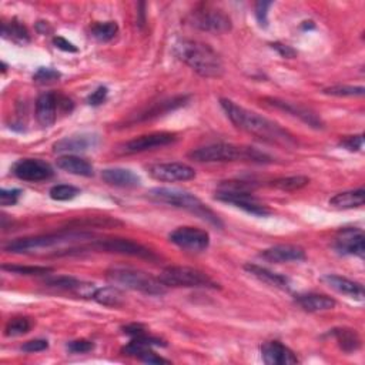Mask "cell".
I'll use <instances>...</instances> for the list:
<instances>
[{
  "label": "cell",
  "mask_w": 365,
  "mask_h": 365,
  "mask_svg": "<svg viewBox=\"0 0 365 365\" xmlns=\"http://www.w3.org/2000/svg\"><path fill=\"white\" fill-rule=\"evenodd\" d=\"M67 350L73 354H86L94 350V343L89 339H76L67 344Z\"/></svg>",
  "instance_id": "obj_41"
},
{
  "label": "cell",
  "mask_w": 365,
  "mask_h": 365,
  "mask_svg": "<svg viewBox=\"0 0 365 365\" xmlns=\"http://www.w3.org/2000/svg\"><path fill=\"white\" fill-rule=\"evenodd\" d=\"M44 284L51 288H56V290H63V291H71V293H78V290L82 284V281H79L75 277H66V276H60V277H48L44 280Z\"/></svg>",
  "instance_id": "obj_33"
},
{
  "label": "cell",
  "mask_w": 365,
  "mask_h": 365,
  "mask_svg": "<svg viewBox=\"0 0 365 365\" xmlns=\"http://www.w3.org/2000/svg\"><path fill=\"white\" fill-rule=\"evenodd\" d=\"M339 145L347 149V150H350V152H359L364 145V136L362 134L347 136L346 139L339 141Z\"/></svg>",
  "instance_id": "obj_42"
},
{
  "label": "cell",
  "mask_w": 365,
  "mask_h": 365,
  "mask_svg": "<svg viewBox=\"0 0 365 365\" xmlns=\"http://www.w3.org/2000/svg\"><path fill=\"white\" fill-rule=\"evenodd\" d=\"M190 21L194 28L210 33H226L231 29V19L223 10L208 6L193 12Z\"/></svg>",
  "instance_id": "obj_9"
},
{
  "label": "cell",
  "mask_w": 365,
  "mask_h": 365,
  "mask_svg": "<svg viewBox=\"0 0 365 365\" xmlns=\"http://www.w3.org/2000/svg\"><path fill=\"white\" fill-rule=\"evenodd\" d=\"M136 358H139L143 362H148V364H168L170 361L157 355L152 348H145L143 350Z\"/></svg>",
  "instance_id": "obj_44"
},
{
  "label": "cell",
  "mask_w": 365,
  "mask_h": 365,
  "mask_svg": "<svg viewBox=\"0 0 365 365\" xmlns=\"http://www.w3.org/2000/svg\"><path fill=\"white\" fill-rule=\"evenodd\" d=\"M56 164L60 170H63V172L75 176L91 177L94 175L93 166L87 160L78 156H70V154L62 156L56 160Z\"/></svg>",
  "instance_id": "obj_24"
},
{
  "label": "cell",
  "mask_w": 365,
  "mask_h": 365,
  "mask_svg": "<svg viewBox=\"0 0 365 365\" xmlns=\"http://www.w3.org/2000/svg\"><path fill=\"white\" fill-rule=\"evenodd\" d=\"M123 331H125V334H127V335H130V337H140V335H144V334H148V332H145V330H144V327L143 326H140V324H130V326H126V327H123Z\"/></svg>",
  "instance_id": "obj_49"
},
{
  "label": "cell",
  "mask_w": 365,
  "mask_h": 365,
  "mask_svg": "<svg viewBox=\"0 0 365 365\" xmlns=\"http://www.w3.org/2000/svg\"><path fill=\"white\" fill-rule=\"evenodd\" d=\"M244 270L247 273H250L251 276H254L256 278H258L260 281L265 283V284L281 288V290H288L290 288V280L285 276L274 273V271H271L269 269H265V267L249 262V264L244 265Z\"/></svg>",
  "instance_id": "obj_25"
},
{
  "label": "cell",
  "mask_w": 365,
  "mask_h": 365,
  "mask_svg": "<svg viewBox=\"0 0 365 365\" xmlns=\"http://www.w3.org/2000/svg\"><path fill=\"white\" fill-rule=\"evenodd\" d=\"M93 300L106 307H120L125 303V294L121 293L116 285H110V287L97 288L93 296Z\"/></svg>",
  "instance_id": "obj_30"
},
{
  "label": "cell",
  "mask_w": 365,
  "mask_h": 365,
  "mask_svg": "<svg viewBox=\"0 0 365 365\" xmlns=\"http://www.w3.org/2000/svg\"><path fill=\"white\" fill-rule=\"evenodd\" d=\"M51 194V197L56 202H69L73 200L75 197H78L80 194V190L75 186H69V184H59L51 188L48 191Z\"/></svg>",
  "instance_id": "obj_37"
},
{
  "label": "cell",
  "mask_w": 365,
  "mask_h": 365,
  "mask_svg": "<svg viewBox=\"0 0 365 365\" xmlns=\"http://www.w3.org/2000/svg\"><path fill=\"white\" fill-rule=\"evenodd\" d=\"M59 94L43 93L36 102V118L43 127H51L57 117Z\"/></svg>",
  "instance_id": "obj_18"
},
{
  "label": "cell",
  "mask_w": 365,
  "mask_h": 365,
  "mask_svg": "<svg viewBox=\"0 0 365 365\" xmlns=\"http://www.w3.org/2000/svg\"><path fill=\"white\" fill-rule=\"evenodd\" d=\"M13 175L23 181H43L53 177V167L39 159H21L12 167Z\"/></svg>",
  "instance_id": "obj_13"
},
{
  "label": "cell",
  "mask_w": 365,
  "mask_h": 365,
  "mask_svg": "<svg viewBox=\"0 0 365 365\" xmlns=\"http://www.w3.org/2000/svg\"><path fill=\"white\" fill-rule=\"evenodd\" d=\"M102 179L114 187L132 188L140 186V177L129 168H106L102 172Z\"/></svg>",
  "instance_id": "obj_23"
},
{
  "label": "cell",
  "mask_w": 365,
  "mask_h": 365,
  "mask_svg": "<svg viewBox=\"0 0 365 365\" xmlns=\"http://www.w3.org/2000/svg\"><path fill=\"white\" fill-rule=\"evenodd\" d=\"M97 144V137L91 134L70 136L62 139L53 144L55 153H80L86 152Z\"/></svg>",
  "instance_id": "obj_21"
},
{
  "label": "cell",
  "mask_w": 365,
  "mask_h": 365,
  "mask_svg": "<svg viewBox=\"0 0 365 365\" xmlns=\"http://www.w3.org/2000/svg\"><path fill=\"white\" fill-rule=\"evenodd\" d=\"M334 249L343 256H357L359 258L365 254V235L359 229H344L338 233L334 241Z\"/></svg>",
  "instance_id": "obj_15"
},
{
  "label": "cell",
  "mask_w": 365,
  "mask_h": 365,
  "mask_svg": "<svg viewBox=\"0 0 365 365\" xmlns=\"http://www.w3.org/2000/svg\"><path fill=\"white\" fill-rule=\"evenodd\" d=\"M2 270L13 273V274H19V276H46L53 271V269H51V267L16 265V264H5L2 265Z\"/></svg>",
  "instance_id": "obj_31"
},
{
  "label": "cell",
  "mask_w": 365,
  "mask_h": 365,
  "mask_svg": "<svg viewBox=\"0 0 365 365\" xmlns=\"http://www.w3.org/2000/svg\"><path fill=\"white\" fill-rule=\"evenodd\" d=\"M188 102V97L187 96H179V97H173V99H168V100H163L160 103L153 105L152 107L143 110L141 113H139L136 117H133L129 123H136V121H145V120H152L156 118L159 116L167 114L170 112H173L176 109H180L183 106H186Z\"/></svg>",
  "instance_id": "obj_19"
},
{
  "label": "cell",
  "mask_w": 365,
  "mask_h": 365,
  "mask_svg": "<svg viewBox=\"0 0 365 365\" xmlns=\"http://www.w3.org/2000/svg\"><path fill=\"white\" fill-rule=\"evenodd\" d=\"M53 44L57 48H60V51H64V52H70V53H76L78 52V47L73 43H70L69 40H66L64 37H62V36H56L53 39Z\"/></svg>",
  "instance_id": "obj_48"
},
{
  "label": "cell",
  "mask_w": 365,
  "mask_h": 365,
  "mask_svg": "<svg viewBox=\"0 0 365 365\" xmlns=\"http://www.w3.org/2000/svg\"><path fill=\"white\" fill-rule=\"evenodd\" d=\"M166 287L184 288H218V284L206 273L191 267H168L159 276Z\"/></svg>",
  "instance_id": "obj_8"
},
{
  "label": "cell",
  "mask_w": 365,
  "mask_h": 365,
  "mask_svg": "<svg viewBox=\"0 0 365 365\" xmlns=\"http://www.w3.org/2000/svg\"><path fill=\"white\" fill-rule=\"evenodd\" d=\"M102 251V253H114V254H123V256H132V257H140V258H149L154 260L156 256L152 250L144 247L136 241L127 240V238H109V240H99L93 241L89 246H82L79 249H70L63 254H73V253H83V251Z\"/></svg>",
  "instance_id": "obj_7"
},
{
  "label": "cell",
  "mask_w": 365,
  "mask_h": 365,
  "mask_svg": "<svg viewBox=\"0 0 365 365\" xmlns=\"http://www.w3.org/2000/svg\"><path fill=\"white\" fill-rule=\"evenodd\" d=\"M175 55L203 78H220L224 66L213 48L202 42L181 39L175 44Z\"/></svg>",
  "instance_id": "obj_2"
},
{
  "label": "cell",
  "mask_w": 365,
  "mask_h": 365,
  "mask_svg": "<svg viewBox=\"0 0 365 365\" xmlns=\"http://www.w3.org/2000/svg\"><path fill=\"white\" fill-rule=\"evenodd\" d=\"M149 197L154 202L164 203L168 206H173L177 208L187 210L197 217L203 218L204 222H208L210 224H214L217 227H223V223L218 215L210 210L199 197L194 194L179 190V188H167V187H157L149 191Z\"/></svg>",
  "instance_id": "obj_4"
},
{
  "label": "cell",
  "mask_w": 365,
  "mask_h": 365,
  "mask_svg": "<svg viewBox=\"0 0 365 365\" xmlns=\"http://www.w3.org/2000/svg\"><path fill=\"white\" fill-rule=\"evenodd\" d=\"M261 357L267 365H293L299 362L294 351L280 341H269L261 347Z\"/></svg>",
  "instance_id": "obj_17"
},
{
  "label": "cell",
  "mask_w": 365,
  "mask_h": 365,
  "mask_svg": "<svg viewBox=\"0 0 365 365\" xmlns=\"http://www.w3.org/2000/svg\"><path fill=\"white\" fill-rule=\"evenodd\" d=\"M23 194L21 190L19 188H2L0 190V204L3 207H9V206H15L20 196Z\"/></svg>",
  "instance_id": "obj_40"
},
{
  "label": "cell",
  "mask_w": 365,
  "mask_h": 365,
  "mask_svg": "<svg viewBox=\"0 0 365 365\" xmlns=\"http://www.w3.org/2000/svg\"><path fill=\"white\" fill-rule=\"evenodd\" d=\"M62 78L60 71L52 69V67H40L33 75V80L37 84H52L57 82Z\"/></svg>",
  "instance_id": "obj_38"
},
{
  "label": "cell",
  "mask_w": 365,
  "mask_h": 365,
  "mask_svg": "<svg viewBox=\"0 0 365 365\" xmlns=\"http://www.w3.org/2000/svg\"><path fill=\"white\" fill-rule=\"evenodd\" d=\"M47 348H48V343L46 341V339H32V341H28L21 346V350L24 353H30V354L40 353Z\"/></svg>",
  "instance_id": "obj_46"
},
{
  "label": "cell",
  "mask_w": 365,
  "mask_h": 365,
  "mask_svg": "<svg viewBox=\"0 0 365 365\" xmlns=\"http://www.w3.org/2000/svg\"><path fill=\"white\" fill-rule=\"evenodd\" d=\"M331 335L335 338V341L338 343L339 348L344 353H355L361 348V338L358 332L353 328H334L331 331Z\"/></svg>",
  "instance_id": "obj_28"
},
{
  "label": "cell",
  "mask_w": 365,
  "mask_h": 365,
  "mask_svg": "<svg viewBox=\"0 0 365 365\" xmlns=\"http://www.w3.org/2000/svg\"><path fill=\"white\" fill-rule=\"evenodd\" d=\"M149 175L159 181H187L196 177V170L184 163H159L148 168Z\"/></svg>",
  "instance_id": "obj_14"
},
{
  "label": "cell",
  "mask_w": 365,
  "mask_h": 365,
  "mask_svg": "<svg viewBox=\"0 0 365 365\" xmlns=\"http://www.w3.org/2000/svg\"><path fill=\"white\" fill-rule=\"evenodd\" d=\"M220 105L237 129L244 130L267 143L284 145V148H296L297 145L294 136L276 121L241 107L229 99H222Z\"/></svg>",
  "instance_id": "obj_1"
},
{
  "label": "cell",
  "mask_w": 365,
  "mask_h": 365,
  "mask_svg": "<svg viewBox=\"0 0 365 365\" xmlns=\"http://www.w3.org/2000/svg\"><path fill=\"white\" fill-rule=\"evenodd\" d=\"M215 200L233 204L249 214L265 217L270 215L271 210L258 202L250 191H234V190H218L214 196Z\"/></svg>",
  "instance_id": "obj_10"
},
{
  "label": "cell",
  "mask_w": 365,
  "mask_h": 365,
  "mask_svg": "<svg viewBox=\"0 0 365 365\" xmlns=\"http://www.w3.org/2000/svg\"><path fill=\"white\" fill-rule=\"evenodd\" d=\"M91 237H93L91 233L66 230V231H59V233L46 234V235L19 238V240L9 242V244L5 247V250L9 253H30V251L62 246V244H66V242L84 241Z\"/></svg>",
  "instance_id": "obj_6"
},
{
  "label": "cell",
  "mask_w": 365,
  "mask_h": 365,
  "mask_svg": "<svg viewBox=\"0 0 365 365\" xmlns=\"http://www.w3.org/2000/svg\"><path fill=\"white\" fill-rule=\"evenodd\" d=\"M107 280L116 285L133 291H140L148 296H163L167 293V287L149 273L129 269V267H113L106 273Z\"/></svg>",
  "instance_id": "obj_5"
},
{
  "label": "cell",
  "mask_w": 365,
  "mask_h": 365,
  "mask_svg": "<svg viewBox=\"0 0 365 365\" xmlns=\"http://www.w3.org/2000/svg\"><path fill=\"white\" fill-rule=\"evenodd\" d=\"M114 226H121V223L117 220H113V218H109V217H105V218L94 217V218H91V220H76V222L69 223L70 230L83 229V227L90 229V227H114Z\"/></svg>",
  "instance_id": "obj_36"
},
{
  "label": "cell",
  "mask_w": 365,
  "mask_h": 365,
  "mask_svg": "<svg viewBox=\"0 0 365 365\" xmlns=\"http://www.w3.org/2000/svg\"><path fill=\"white\" fill-rule=\"evenodd\" d=\"M365 203V191L364 188L351 190L338 193L330 200V206L338 210H350V208H358L362 207Z\"/></svg>",
  "instance_id": "obj_27"
},
{
  "label": "cell",
  "mask_w": 365,
  "mask_h": 365,
  "mask_svg": "<svg viewBox=\"0 0 365 365\" xmlns=\"http://www.w3.org/2000/svg\"><path fill=\"white\" fill-rule=\"evenodd\" d=\"M118 33V26L116 21H105V23H96L94 26L91 28V36L97 40V42H110L112 39L116 37V35Z\"/></svg>",
  "instance_id": "obj_32"
},
{
  "label": "cell",
  "mask_w": 365,
  "mask_h": 365,
  "mask_svg": "<svg viewBox=\"0 0 365 365\" xmlns=\"http://www.w3.org/2000/svg\"><path fill=\"white\" fill-rule=\"evenodd\" d=\"M297 304L308 311V312H320V311H328L335 307V300L326 296V294H317V293H310V294H300L296 297Z\"/></svg>",
  "instance_id": "obj_26"
},
{
  "label": "cell",
  "mask_w": 365,
  "mask_h": 365,
  "mask_svg": "<svg viewBox=\"0 0 365 365\" xmlns=\"http://www.w3.org/2000/svg\"><path fill=\"white\" fill-rule=\"evenodd\" d=\"M271 6H273L271 2H257L256 5V16L261 28H267V23H269L267 16H269V9Z\"/></svg>",
  "instance_id": "obj_43"
},
{
  "label": "cell",
  "mask_w": 365,
  "mask_h": 365,
  "mask_svg": "<svg viewBox=\"0 0 365 365\" xmlns=\"http://www.w3.org/2000/svg\"><path fill=\"white\" fill-rule=\"evenodd\" d=\"M264 260L270 262H291V261H304L305 260V251L301 247L297 246H290V244H280L264 250L260 254Z\"/></svg>",
  "instance_id": "obj_20"
},
{
  "label": "cell",
  "mask_w": 365,
  "mask_h": 365,
  "mask_svg": "<svg viewBox=\"0 0 365 365\" xmlns=\"http://www.w3.org/2000/svg\"><path fill=\"white\" fill-rule=\"evenodd\" d=\"M177 140V136L175 133L168 132H159V133H150L144 134L140 137H136L126 144L121 145V152L126 154H136V153H144L149 150H156L166 148L168 144H173Z\"/></svg>",
  "instance_id": "obj_12"
},
{
  "label": "cell",
  "mask_w": 365,
  "mask_h": 365,
  "mask_svg": "<svg viewBox=\"0 0 365 365\" xmlns=\"http://www.w3.org/2000/svg\"><path fill=\"white\" fill-rule=\"evenodd\" d=\"M2 35L5 39H9L17 44H28L30 42V35L26 26L17 19H12L10 21H5L2 26Z\"/></svg>",
  "instance_id": "obj_29"
},
{
  "label": "cell",
  "mask_w": 365,
  "mask_h": 365,
  "mask_svg": "<svg viewBox=\"0 0 365 365\" xmlns=\"http://www.w3.org/2000/svg\"><path fill=\"white\" fill-rule=\"evenodd\" d=\"M107 94H109V90L107 87L105 86H100V87H97L90 96H89V99H87V103L90 106H100L102 103L106 102L107 99Z\"/></svg>",
  "instance_id": "obj_45"
},
{
  "label": "cell",
  "mask_w": 365,
  "mask_h": 365,
  "mask_svg": "<svg viewBox=\"0 0 365 365\" xmlns=\"http://www.w3.org/2000/svg\"><path fill=\"white\" fill-rule=\"evenodd\" d=\"M168 238L177 247L191 253H202L210 246L208 233L197 227H179L170 233Z\"/></svg>",
  "instance_id": "obj_11"
},
{
  "label": "cell",
  "mask_w": 365,
  "mask_h": 365,
  "mask_svg": "<svg viewBox=\"0 0 365 365\" xmlns=\"http://www.w3.org/2000/svg\"><path fill=\"white\" fill-rule=\"evenodd\" d=\"M310 183V179L305 176H293V177H284L278 179L271 183V187L283 190V191H296L305 187Z\"/></svg>",
  "instance_id": "obj_34"
},
{
  "label": "cell",
  "mask_w": 365,
  "mask_h": 365,
  "mask_svg": "<svg viewBox=\"0 0 365 365\" xmlns=\"http://www.w3.org/2000/svg\"><path fill=\"white\" fill-rule=\"evenodd\" d=\"M365 89L362 86H331L324 89V94L337 96V97H354L364 96Z\"/></svg>",
  "instance_id": "obj_39"
},
{
  "label": "cell",
  "mask_w": 365,
  "mask_h": 365,
  "mask_svg": "<svg viewBox=\"0 0 365 365\" xmlns=\"http://www.w3.org/2000/svg\"><path fill=\"white\" fill-rule=\"evenodd\" d=\"M264 102L271 106L273 109L285 112L291 116L299 117L301 121H304L305 125H308L312 129H324V123L323 120L315 114L312 110H310L308 107H304L299 103H291V102H285V100H280V99H273V97H267L264 99Z\"/></svg>",
  "instance_id": "obj_16"
},
{
  "label": "cell",
  "mask_w": 365,
  "mask_h": 365,
  "mask_svg": "<svg viewBox=\"0 0 365 365\" xmlns=\"http://www.w3.org/2000/svg\"><path fill=\"white\" fill-rule=\"evenodd\" d=\"M323 281L327 283V285H330L332 290L338 291V293H341L344 296H348L351 299L355 300H364V287L362 284L348 280L346 277H339V276H334V274H327L323 277Z\"/></svg>",
  "instance_id": "obj_22"
},
{
  "label": "cell",
  "mask_w": 365,
  "mask_h": 365,
  "mask_svg": "<svg viewBox=\"0 0 365 365\" xmlns=\"http://www.w3.org/2000/svg\"><path fill=\"white\" fill-rule=\"evenodd\" d=\"M271 47L276 48V51L280 53V56L284 57V59H293V57L297 56V52L294 51V48L287 46V44H283V43L277 42V43H273Z\"/></svg>",
  "instance_id": "obj_47"
},
{
  "label": "cell",
  "mask_w": 365,
  "mask_h": 365,
  "mask_svg": "<svg viewBox=\"0 0 365 365\" xmlns=\"http://www.w3.org/2000/svg\"><path fill=\"white\" fill-rule=\"evenodd\" d=\"M188 157L199 163H227V161H251V163H270L271 159L265 153L244 145H234L226 143H217L204 145L188 153Z\"/></svg>",
  "instance_id": "obj_3"
},
{
  "label": "cell",
  "mask_w": 365,
  "mask_h": 365,
  "mask_svg": "<svg viewBox=\"0 0 365 365\" xmlns=\"http://www.w3.org/2000/svg\"><path fill=\"white\" fill-rule=\"evenodd\" d=\"M32 330V321L26 317H15L5 327L6 337H19L28 334Z\"/></svg>",
  "instance_id": "obj_35"
}]
</instances>
